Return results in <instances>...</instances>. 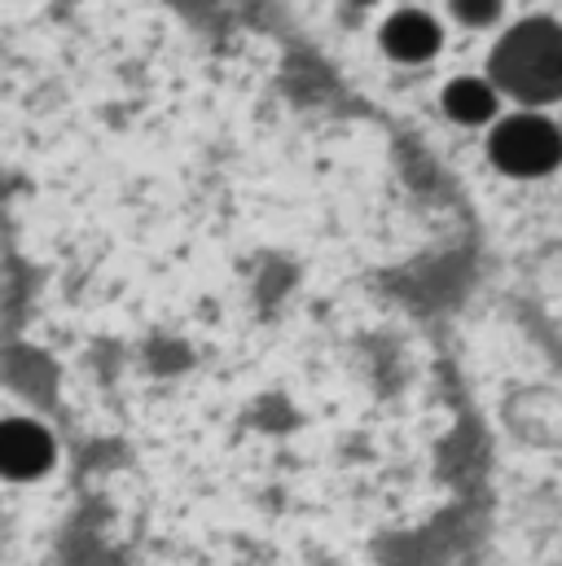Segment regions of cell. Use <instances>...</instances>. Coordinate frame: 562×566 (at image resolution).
Masks as SVG:
<instances>
[{
    "label": "cell",
    "instance_id": "cell-1",
    "mask_svg": "<svg viewBox=\"0 0 562 566\" xmlns=\"http://www.w3.org/2000/svg\"><path fill=\"white\" fill-rule=\"evenodd\" d=\"M488 80L497 93L514 97L528 111H541L550 102H562V27L554 18H523L514 22L492 57H488Z\"/></svg>",
    "mask_w": 562,
    "mask_h": 566
},
{
    "label": "cell",
    "instance_id": "cell-2",
    "mask_svg": "<svg viewBox=\"0 0 562 566\" xmlns=\"http://www.w3.org/2000/svg\"><path fill=\"white\" fill-rule=\"evenodd\" d=\"M488 158L514 180L550 176L562 163V128L541 111H514L492 128Z\"/></svg>",
    "mask_w": 562,
    "mask_h": 566
},
{
    "label": "cell",
    "instance_id": "cell-3",
    "mask_svg": "<svg viewBox=\"0 0 562 566\" xmlns=\"http://www.w3.org/2000/svg\"><path fill=\"white\" fill-rule=\"evenodd\" d=\"M58 461L53 434L31 418H4L0 422V479L9 483H31L44 479Z\"/></svg>",
    "mask_w": 562,
    "mask_h": 566
},
{
    "label": "cell",
    "instance_id": "cell-4",
    "mask_svg": "<svg viewBox=\"0 0 562 566\" xmlns=\"http://www.w3.org/2000/svg\"><path fill=\"white\" fill-rule=\"evenodd\" d=\"M378 40H383V49H387L392 62L422 66V62H430L444 49V27L426 9H396L383 22V35Z\"/></svg>",
    "mask_w": 562,
    "mask_h": 566
},
{
    "label": "cell",
    "instance_id": "cell-5",
    "mask_svg": "<svg viewBox=\"0 0 562 566\" xmlns=\"http://www.w3.org/2000/svg\"><path fill=\"white\" fill-rule=\"evenodd\" d=\"M444 115L452 124H466V128H479L497 115V84L483 80V75H457L444 84Z\"/></svg>",
    "mask_w": 562,
    "mask_h": 566
},
{
    "label": "cell",
    "instance_id": "cell-6",
    "mask_svg": "<svg viewBox=\"0 0 562 566\" xmlns=\"http://www.w3.org/2000/svg\"><path fill=\"white\" fill-rule=\"evenodd\" d=\"M448 9L461 27H492L506 13V0H448Z\"/></svg>",
    "mask_w": 562,
    "mask_h": 566
},
{
    "label": "cell",
    "instance_id": "cell-7",
    "mask_svg": "<svg viewBox=\"0 0 562 566\" xmlns=\"http://www.w3.org/2000/svg\"><path fill=\"white\" fill-rule=\"evenodd\" d=\"M352 4H361V9H370V4H378V0H352Z\"/></svg>",
    "mask_w": 562,
    "mask_h": 566
}]
</instances>
